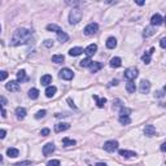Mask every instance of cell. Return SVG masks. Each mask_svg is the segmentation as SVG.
<instances>
[{
  "instance_id": "obj_1",
  "label": "cell",
  "mask_w": 166,
  "mask_h": 166,
  "mask_svg": "<svg viewBox=\"0 0 166 166\" xmlns=\"http://www.w3.org/2000/svg\"><path fill=\"white\" fill-rule=\"evenodd\" d=\"M33 38V34L31 31L26 29H17L13 34V38H12V44L13 46H21V44H26L31 40Z\"/></svg>"
},
{
  "instance_id": "obj_2",
  "label": "cell",
  "mask_w": 166,
  "mask_h": 166,
  "mask_svg": "<svg viewBox=\"0 0 166 166\" xmlns=\"http://www.w3.org/2000/svg\"><path fill=\"white\" fill-rule=\"evenodd\" d=\"M81 20H82V12L78 8H73V9L70 10V15H69V22H70L71 25H75Z\"/></svg>"
},
{
  "instance_id": "obj_3",
  "label": "cell",
  "mask_w": 166,
  "mask_h": 166,
  "mask_svg": "<svg viewBox=\"0 0 166 166\" xmlns=\"http://www.w3.org/2000/svg\"><path fill=\"white\" fill-rule=\"evenodd\" d=\"M98 30H99V25L96 24V22H91V24H88L87 26L84 27L83 33H84V35H87V37H91V35H95L96 33H98Z\"/></svg>"
},
{
  "instance_id": "obj_4",
  "label": "cell",
  "mask_w": 166,
  "mask_h": 166,
  "mask_svg": "<svg viewBox=\"0 0 166 166\" xmlns=\"http://www.w3.org/2000/svg\"><path fill=\"white\" fill-rule=\"evenodd\" d=\"M138 74H139V71L136 68H129L124 70V78L129 79V81H134L138 77Z\"/></svg>"
},
{
  "instance_id": "obj_5",
  "label": "cell",
  "mask_w": 166,
  "mask_h": 166,
  "mask_svg": "<svg viewBox=\"0 0 166 166\" xmlns=\"http://www.w3.org/2000/svg\"><path fill=\"white\" fill-rule=\"evenodd\" d=\"M60 78H62V79H65V81H70V79H73V77H74V73H73V70H70V69H68V68H65V69H62V70H60Z\"/></svg>"
},
{
  "instance_id": "obj_6",
  "label": "cell",
  "mask_w": 166,
  "mask_h": 166,
  "mask_svg": "<svg viewBox=\"0 0 166 166\" xmlns=\"http://www.w3.org/2000/svg\"><path fill=\"white\" fill-rule=\"evenodd\" d=\"M117 148H118V142H116V140H108V142L104 143V149L107 152H114Z\"/></svg>"
},
{
  "instance_id": "obj_7",
  "label": "cell",
  "mask_w": 166,
  "mask_h": 166,
  "mask_svg": "<svg viewBox=\"0 0 166 166\" xmlns=\"http://www.w3.org/2000/svg\"><path fill=\"white\" fill-rule=\"evenodd\" d=\"M5 88L10 92H17V91H20V83L17 81H10L5 84Z\"/></svg>"
},
{
  "instance_id": "obj_8",
  "label": "cell",
  "mask_w": 166,
  "mask_h": 166,
  "mask_svg": "<svg viewBox=\"0 0 166 166\" xmlns=\"http://www.w3.org/2000/svg\"><path fill=\"white\" fill-rule=\"evenodd\" d=\"M162 22H164L162 16L156 13V15H153L151 18V26H160V25H162Z\"/></svg>"
},
{
  "instance_id": "obj_9",
  "label": "cell",
  "mask_w": 166,
  "mask_h": 166,
  "mask_svg": "<svg viewBox=\"0 0 166 166\" xmlns=\"http://www.w3.org/2000/svg\"><path fill=\"white\" fill-rule=\"evenodd\" d=\"M55 149H56V147H55L53 143H47L43 147V154L44 156H49V154H52L55 152Z\"/></svg>"
},
{
  "instance_id": "obj_10",
  "label": "cell",
  "mask_w": 166,
  "mask_h": 166,
  "mask_svg": "<svg viewBox=\"0 0 166 166\" xmlns=\"http://www.w3.org/2000/svg\"><path fill=\"white\" fill-rule=\"evenodd\" d=\"M140 92L142 93H148L149 90H151V83L148 81H145V79H143L142 82H140V87H139Z\"/></svg>"
},
{
  "instance_id": "obj_11",
  "label": "cell",
  "mask_w": 166,
  "mask_h": 166,
  "mask_svg": "<svg viewBox=\"0 0 166 166\" xmlns=\"http://www.w3.org/2000/svg\"><path fill=\"white\" fill-rule=\"evenodd\" d=\"M144 135H147V136H154L156 135V127L153 126V124H147V126L144 127Z\"/></svg>"
},
{
  "instance_id": "obj_12",
  "label": "cell",
  "mask_w": 166,
  "mask_h": 166,
  "mask_svg": "<svg viewBox=\"0 0 166 166\" xmlns=\"http://www.w3.org/2000/svg\"><path fill=\"white\" fill-rule=\"evenodd\" d=\"M70 129V124L69 123H65V122H60L55 126V131L56 132H62V131H66V130Z\"/></svg>"
},
{
  "instance_id": "obj_13",
  "label": "cell",
  "mask_w": 166,
  "mask_h": 166,
  "mask_svg": "<svg viewBox=\"0 0 166 166\" xmlns=\"http://www.w3.org/2000/svg\"><path fill=\"white\" fill-rule=\"evenodd\" d=\"M96 51H98V46H96V44H90V46L84 49V53L90 57V56H92V55H95Z\"/></svg>"
},
{
  "instance_id": "obj_14",
  "label": "cell",
  "mask_w": 166,
  "mask_h": 166,
  "mask_svg": "<svg viewBox=\"0 0 166 166\" xmlns=\"http://www.w3.org/2000/svg\"><path fill=\"white\" fill-rule=\"evenodd\" d=\"M8 104V100L4 98V96H0V112H1V116L3 117H7V112H5V109H4V107Z\"/></svg>"
},
{
  "instance_id": "obj_15",
  "label": "cell",
  "mask_w": 166,
  "mask_h": 166,
  "mask_svg": "<svg viewBox=\"0 0 166 166\" xmlns=\"http://www.w3.org/2000/svg\"><path fill=\"white\" fill-rule=\"evenodd\" d=\"M16 117H17V120H24L26 117V109L25 108H17L16 109Z\"/></svg>"
},
{
  "instance_id": "obj_16",
  "label": "cell",
  "mask_w": 166,
  "mask_h": 166,
  "mask_svg": "<svg viewBox=\"0 0 166 166\" xmlns=\"http://www.w3.org/2000/svg\"><path fill=\"white\" fill-rule=\"evenodd\" d=\"M120 156L126 157V158H130V157H135V156H136V153L132 152V151H127V149H121V151H120Z\"/></svg>"
},
{
  "instance_id": "obj_17",
  "label": "cell",
  "mask_w": 166,
  "mask_h": 166,
  "mask_svg": "<svg viewBox=\"0 0 166 166\" xmlns=\"http://www.w3.org/2000/svg\"><path fill=\"white\" fill-rule=\"evenodd\" d=\"M57 39L61 42V43H66V42L69 40V35L66 34L65 31H62V30H61V31L57 33Z\"/></svg>"
},
{
  "instance_id": "obj_18",
  "label": "cell",
  "mask_w": 166,
  "mask_h": 166,
  "mask_svg": "<svg viewBox=\"0 0 166 166\" xmlns=\"http://www.w3.org/2000/svg\"><path fill=\"white\" fill-rule=\"evenodd\" d=\"M101 68H103V64L101 62H91V65H90L91 73H98Z\"/></svg>"
},
{
  "instance_id": "obj_19",
  "label": "cell",
  "mask_w": 166,
  "mask_h": 166,
  "mask_svg": "<svg viewBox=\"0 0 166 166\" xmlns=\"http://www.w3.org/2000/svg\"><path fill=\"white\" fill-rule=\"evenodd\" d=\"M56 92H57V88L55 87V86H49V87H47V90H46V96L47 98H53Z\"/></svg>"
},
{
  "instance_id": "obj_20",
  "label": "cell",
  "mask_w": 166,
  "mask_h": 166,
  "mask_svg": "<svg viewBox=\"0 0 166 166\" xmlns=\"http://www.w3.org/2000/svg\"><path fill=\"white\" fill-rule=\"evenodd\" d=\"M154 33H156L154 27H153V26H148V27H145V29H144L143 37H144V38H149V37H152V35H153Z\"/></svg>"
},
{
  "instance_id": "obj_21",
  "label": "cell",
  "mask_w": 166,
  "mask_h": 166,
  "mask_svg": "<svg viewBox=\"0 0 166 166\" xmlns=\"http://www.w3.org/2000/svg\"><path fill=\"white\" fill-rule=\"evenodd\" d=\"M109 65L112 66V68H120V66L122 65V60H121L120 57H113V59L110 60Z\"/></svg>"
},
{
  "instance_id": "obj_22",
  "label": "cell",
  "mask_w": 166,
  "mask_h": 166,
  "mask_svg": "<svg viewBox=\"0 0 166 166\" xmlns=\"http://www.w3.org/2000/svg\"><path fill=\"white\" fill-rule=\"evenodd\" d=\"M83 52V48L81 47H74V48H71L70 51H69V55H70L71 57H75V56H79Z\"/></svg>"
},
{
  "instance_id": "obj_23",
  "label": "cell",
  "mask_w": 166,
  "mask_h": 166,
  "mask_svg": "<svg viewBox=\"0 0 166 166\" xmlns=\"http://www.w3.org/2000/svg\"><path fill=\"white\" fill-rule=\"evenodd\" d=\"M93 100L96 101V105H98L99 108H104L105 103H107V99L105 98H99V96L93 95Z\"/></svg>"
},
{
  "instance_id": "obj_24",
  "label": "cell",
  "mask_w": 166,
  "mask_h": 166,
  "mask_svg": "<svg viewBox=\"0 0 166 166\" xmlns=\"http://www.w3.org/2000/svg\"><path fill=\"white\" fill-rule=\"evenodd\" d=\"M153 52H154V48H151V51L145 52V53L143 55L142 60L144 61V64H149V62H151V56H152V53H153Z\"/></svg>"
},
{
  "instance_id": "obj_25",
  "label": "cell",
  "mask_w": 166,
  "mask_h": 166,
  "mask_svg": "<svg viewBox=\"0 0 166 166\" xmlns=\"http://www.w3.org/2000/svg\"><path fill=\"white\" fill-rule=\"evenodd\" d=\"M116 46H117V40H116V38H113V37L108 38V40H107V48L113 49V48H116Z\"/></svg>"
},
{
  "instance_id": "obj_26",
  "label": "cell",
  "mask_w": 166,
  "mask_h": 166,
  "mask_svg": "<svg viewBox=\"0 0 166 166\" xmlns=\"http://www.w3.org/2000/svg\"><path fill=\"white\" fill-rule=\"evenodd\" d=\"M7 154H8V157H10V158H15V157H17L18 154H20V152H18V149H16V148H8Z\"/></svg>"
},
{
  "instance_id": "obj_27",
  "label": "cell",
  "mask_w": 166,
  "mask_h": 166,
  "mask_svg": "<svg viewBox=\"0 0 166 166\" xmlns=\"http://www.w3.org/2000/svg\"><path fill=\"white\" fill-rule=\"evenodd\" d=\"M126 90H127V92L129 93H134L135 91H136V86H135V83L132 81H129L127 82V84H126Z\"/></svg>"
},
{
  "instance_id": "obj_28",
  "label": "cell",
  "mask_w": 166,
  "mask_h": 166,
  "mask_svg": "<svg viewBox=\"0 0 166 166\" xmlns=\"http://www.w3.org/2000/svg\"><path fill=\"white\" fill-rule=\"evenodd\" d=\"M51 82H52V77L49 75V74H46V75H43V77L40 78V83H42L43 86H48Z\"/></svg>"
},
{
  "instance_id": "obj_29",
  "label": "cell",
  "mask_w": 166,
  "mask_h": 166,
  "mask_svg": "<svg viewBox=\"0 0 166 166\" xmlns=\"http://www.w3.org/2000/svg\"><path fill=\"white\" fill-rule=\"evenodd\" d=\"M29 98L33 99V100L38 99L39 98V90H38V88H31V90L29 91Z\"/></svg>"
},
{
  "instance_id": "obj_30",
  "label": "cell",
  "mask_w": 166,
  "mask_h": 166,
  "mask_svg": "<svg viewBox=\"0 0 166 166\" xmlns=\"http://www.w3.org/2000/svg\"><path fill=\"white\" fill-rule=\"evenodd\" d=\"M52 61L56 64H62L65 61V57H64V55H53L52 56Z\"/></svg>"
},
{
  "instance_id": "obj_31",
  "label": "cell",
  "mask_w": 166,
  "mask_h": 166,
  "mask_svg": "<svg viewBox=\"0 0 166 166\" xmlns=\"http://www.w3.org/2000/svg\"><path fill=\"white\" fill-rule=\"evenodd\" d=\"M77 142L73 139H69V138H64L62 139V145L64 147H70V145H75Z\"/></svg>"
},
{
  "instance_id": "obj_32",
  "label": "cell",
  "mask_w": 166,
  "mask_h": 166,
  "mask_svg": "<svg viewBox=\"0 0 166 166\" xmlns=\"http://www.w3.org/2000/svg\"><path fill=\"white\" fill-rule=\"evenodd\" d=\"M26 81V71L25 70H18L17 73V82H24Z\"/></svg>"
},
{
  "instance_id": "obj_33",
  "label": "cell",
  "mask_w": 166,
  "mask_h": 166,
  "mask_svg": "<svg viewBox=\"0 0 166 166\" xmlns=\"http://www.w3.org/2000/svg\"><path fill=\"white\" fill-rule=\"evenodd\" d=\"M118 121H120V123H122V124H130L131 123V120H130L129 116H121V117L118 118Z\"/></svg>"
},
{
  "instance_id": "obj_34",
  "label": "cell",
  "mask_w": 166,
  "mask_h": 166,
  "mask_svg": "<svg viewBox=\"0 0 166 166\" xmlns=\"http://www.w3.org/2000/svg\"><path fill=\"white\" fill-rule=\"evenodd\" d=\"M47 30H48V31H55V33L61 31L60 26H57V25H55V24H49L48 26H47Z\"/></svg>"
},
{
  "instance_id": "obj_35",
  "label": "cell",
  "mask_w": 166,
  "mask_h": 166,
  "mask_svg": "<svg viewBox=\"0 0 166 166\" xmlns=\"http://www.w3.org/2000/svg\"><path fill=\"white\" fill-rule=\"evenodd\" d=\"M91 59L90 57H87V59H84V60H82L81 61V66L82 68H90V65H91Z\"/></svg>"
},
{
  "instance_id": "obj_36",
  "label": "cell",
  "mask_w": 166,
  "mask_h": 166,
  "mask_svg": "<svg viewBox=\"0 0 166 166\" xmlns=\"http://www.w3.org/2000/svg\"><path fill=\"white\" fill-rule=\"evenodd\" d=\"M46 114H47L46 110H39V112H38L37 114H35V118H37V120H40V118L46 117Z\"/></svg>"
},
{
  "instance_id": "obj_37",
  "label": "cell",
  "mask_w": 166,
  "mask_h": 166,
  "mask_svg": "<svg viewBox=\"0 0 166 166\" xmlns=\"http://www.w3.org/2000/svg\"><path fill=\"white\" fill-rule=\"evenodd\" d=\"M120 113H121V116H129L130 113H131V110H130L129 108H123L122 107V108H121V112Z\"/></svg>"
},
{
  "instance_id": "obj_38",
  "label": "cell",
  "mask_w": 166,
  "mask_h": 166,
  "mask_svg": "<svg viewBox=\"0 0 166 166\" xmlns=\"http://www.w3.org/2000/svg\"><path fill=\"white\" fill-rule=\"evenodd\" d=\"M47 166H60V161L59 160H51V161H48Z\"/></svg>"
},
{
  "instance_id": "obj_39",
  "label": "cell",
  "mask_w": 166,
  "mask_h": 166,
  "mask_svg": "<svg viewBox=\"0 0 166 166\" xmlns=\"http://www.w3.org/2000/svg\"><path fill=\"white\" fill-rule=\"evenodd\" d=\"M8 78V73L4 70H0V81H5Z\"/></svg>"
},
{
  "instance_id": "obj_40",
  "label": "cell",
  "mask_w": 166,
  "mask_h": 166,
  "mask_svg": "<svg viewBox=\"0 0 166 166\" xmlns=\"http://www.w3.org/2000/svg\"><path fill=\"white\" fill-rule=\"evenodd\" d=\"M29 165H31L30 161H22V162H17V164H15L13 166H29Z\"/></svg>"
},
{
  "instance_id": "obj_41",
  "label": "cell",
  "mask_w": 166,
  "mask_h": 166,
  "mask_svg": "<svg viewBox=\"0 0 166 166\" xmlns=\"http://www.w3.org/2000/svg\"><path fill=\"white\" fill-rule=\"evenodd\" d=\"M44 46H46V47H48V48H51V47H53V40H49V39H47L46 42H44Z\"/></svg>"
},
{
  "instance_id": "obj_42",
  "label": "cell",
  "mask_w": 166,
  "mask_h": 166,
  "mask_svg": "<svg viewBox=\"0 0 166 166\" xmlns=\"http://www.w3.org/2000/svg\"><path fill=\"white\" fill-rule=\"evenodd\" d=\"M164 92H165V88L161 91H157V92L154 93V96H157V98H164Z\"/></svg>"
},
{
  "instance_id": "obj_43",
  "label": "cell",
  "mask_w": 166,
  "mask_h": 166,
  "mask_svg": "<svg viewBox=\"0 0 166 166\" xmlns=\"http://www.w3.org/2000/svg\"><path fill=\"white\" fill-rule=\"evenodd\" d=\"M40 135L42 136H47V135H49V129H43L40 131Z\"/></svg>"
},
{
  "instance_id": "obj_44",
  "label": "cell",
  "mask_w": 166,
  "mask_h": 166,
  "mask_svg": "<svg viewBox=\"0 0 166 166\" xmlns=\"http://www.w3.org/2000/svg\"><path fill=\"white\" fill-rule=\"evenodd\" d=\"M160 46H161V48H165L166 47V38H162V39L160 40Z\"/></svg>"
},
{
  "instance_id": "obj_45",
  "label": "cell",
  "mask_w": 166,
  "mask_h": 166,
  "mask_svg": "<svg viewBox=\"0 0 166 166\" xmlns=\"http://www.w3.org/2000/svg\"><path fill=\"white\" fill-rule=\"evenodd\" d=\"M5 135H7V131L5 130H0V139H4Z\"/></svg>"
},
{
  "instance_id": "obj_46",
  "label": "cell",
  "mask_w": 166,
  "mask_h": 166,
  "mask_svg": "<svg viewBox=\"0 0 166 166\" xmlns=\"http://www.w3.org/2000/svg\"><path fill=\"white\" fill-rule=\"evenodd\" d=\"M68 103H69V105H70L71 108H75V105H74V103L71 101V99H68Z\"/></svg>"
},
{
  "instance_id": "obj_47",
  "label": "cell",
  "mask_w": 166,
  "mask_h": 166,
  "mask_svg": "<svg viewBox=\"0 0 166 166\" xmlns=\"http://www.w3.org/2000/svg\"><path fill=\"white\" fill-rule=\"evenodd\" d=\"M161 151L162 152L166 151V143H162V144H161Z\"/></svg>"
},
{
  "instance_id": "obj_48",
  "label": "cell",
  "mask_w": 166,
  "mask_h": 166,
  "mask_svg": "<svg viewBox=\"0 0 166 166\" xmlns=\"http://www.w3.org/2000/svg\"><path fill=\"white\" fill-rule=\"evenodd\" d=\"M117 84H118V81H117V79H114V81L110 82V86H117Z\"/></svg>"
},
{
  "instance_id": "obj_49",
  "label": "cell",
  "mask_w": 166,
  "mask_h": 166,
  "mask_svg": "<svg viewBox=\"0 0 166 166\" xmlns=\"http://www.w3.org/2000/svg\"><path fill=\"white\" fill-rule=\"evenodd\" d=\"M95 166H107V164H105V162H98Z\"/></svg>"
},
{
  "instance_id": "obj_50",
  "label": "cell",
  "mask_w": 166,
  "mask_h": 166,
  "mask_svg": "<svg viewBox=\"0 0 166 166\" xmlns=\"http://www.w3.org/2000/svg\"><path fill=\"white\" fill-rule=\"evenodd\" d=\"M138 5H144V1H138Z\"/></svg>"
},
{
  "instance_id": "obj_51",
  "label": "cell",
  "mask_w": 166,
  "mask_h": 166,
  "mask_svg": "<svg viewBox=\"0 0 166 166\" xmlns=\"http://www.w3.org/2000/svg\"><path fill=\"white\" fill-rule=\"evenodd\" d=\"M3 161V156H1V154H0V162H1Z\"/></svg>"
},
{
  "instance_id": "obj_52",
  "label": "cell",
  "mask_w": 166,
  "mask_h": 166,
  "mask_svg": "<svg viewBox=\"0 0 166 166\" xmlns=\"http://www.w3.org/2000/svg\"><path fill=\"white\" fill-rule=\"evenodd\" d=\"M0 29H1V27H0Z\"/></svg>"
}]
</instances>
